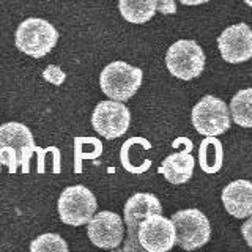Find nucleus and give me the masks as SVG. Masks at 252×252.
I'll use <instances>...</instances> for the list:
<instances>
[{"label": "nucleus", "mask_w": 252, "mask_h": 252, "mask_svg": "<svg viewBox=\"0 0 252 252\" xmlns=\"http://www.w3.org/2000/svg\"><path fill=\"white\" fill-rule=\"evenodd\" d=\"M35 150L33 134L26 125L18 122L0 125V165L8 164L10 172L14 173L21 164L22 170L29 172V161Z\"/></svg>", "instance_id": "obj_1"}, {"label": "nucleus", "mask_w": 252, "mask_h": 252, "mask_svg": "<svg viewBox=\"0 0 252 252\" xmlns=\"http://www.w3.org/2000/svg\"><path fill=\"white\" fill-rule=\"evenodd\" d=\"M59 41V32L49 21L29 18L22 21L14 33L16 47L26 55L41 59L49 54Z\"/></svg>", "instance_id": "obj_2"}, {"label": "nucleus", "mask_w": 252, "mask_h": 252, "mask_svg": "<svg viewBox=\"0 0 252 252\" xmlns=\"http://www.w3.org/2000/svg\"><path fill=\"white\" fill-rule=\"evenodd\" d=\"M144 73L137 66L117 60L109 63L99 74L101 92L110 99L128 101L137 93L142 85Z\"/></svg>", "instance_id": "obj_3"}, {"label": "nucleus", "mask_w": 252, "mask_h": 252, "mask_svg": "<svg viewBox=\"0 0 252 252\" xmlns=\"http://www.w3.org/2000/svg\"><path fill=\"white\" fill-rule=\"evenodd\" d=\"M98 202L94 194L82 185L68 186L59 197L57 210L62 222L73 227L89 224V220L96 213Z\"/></svg>", "instance_id": "obj_4"}, {"label": "nucleus", "mask_w": 252, "mask_h": 252, "mask_svg": "<svg viewBox=\"0 0 252 252\" xmlns=\"http://www.w3.org/2000/svg\"><path fill=\"white\" fill-rule=\"evenodd\" d=\"M169 73L181 81H191L202 74L205 68V52L192 39H178L165 54Z\"/></svg>", "instance_id": "obj_5"}, {"label": "nucleus", "mask_w": 252, "mask_h": 252, "mask_svg": "<svg viewBox=\"0 0 252 252\" xmlns=\"http://www.w3.org/2000/svg\"><path fill=\"white\" fill-rule=\"evenodd\" d=\"M191 120L202 136H220L230 128V109L220 98L207 94L192 107Z\"/></svg>", "instance_id": "obj_6"}, {"label": "nucleus", "mask_w": 252, "mask_h": 252, "mask_svg": "<svg viewBox=\"0 0 252 252\" xmlns=\"http://www.w3.org/2000/svg\"><path fill=\"white\" fill-rule=\"evenodd\" d=\"M177 232V244L186 251H194L210 241L211 227L208 218L197 208L180 210L170 218Z\"/></svg>", "instance_id": "obj_7"}, {"label": "nucleus", "mask_w": 252, "mask_h": 252, "mask_svg": "<svg viewBox=\"0 0 252 252\" xmlns=\"http://www.w3.org/2000/svg\"><path fill=\"white\" fill-rule=\"evenodd\" d=\"M131 125V112L123 101H101L92 114V126L104 139H118L128 131Z\"/></svg>", "instance_id": "obj_8"}, {"label": "nucleus", "mask_w": 252, "mask_h": 252, "mask_svg": "<svg viewBox=\"0 0 252 252\" xmlns=\"http://www.w3.org/2000/svg\"><path fill=\"white\" fill-rule=\"evenodd\" d=\"M159 213H162V205L155 194L137 192L129 197L123 208L125 222H126V227H128V241H126L123 248L125 252L142 249V246L139 244V238H137L139 225L145 218L152 215H159Z\"/></svg>", "instance_id": "obj_9"}, {"label": "nucleus", "mask_w": 252, "mask_h": 252, "mask_svg": "<svg viewBox=\"0 0 252 252\" xmlns=\"http://www.w3.org/2000/svg\"><path fill=\"white\" fill-rule=\"evenodd\" d=\"M139 244L148 252H167L177 243V232L173 220L159 215L145 218L139 225Z\"/></svg>", "instance_id": "obj_10"}, {"label": "nucleus", "mask_w": 252, "mask_h": 252, "mask_svg": "<svg viewBox=\"0 0 252 252\" xmlns=\"http://www.w3.org/2000/svg\"><path fill=\"white\" fill-rule=\"evenodd\" d=\"M87 235L96 248L115 249L122 244L125 236L123 219L114 211L94 213L87 224Z\"/></svg>", "instance_id": "obj_11"}, {"label": "nucleus", "mask_w": 252, "mask_h": 252, "mask_svg": "<svg viewBox=\"0 0 252 252\" xmlns=\"http://www.w3.org/2000/svg\"><path fill=\"white\" fill-rule=\"evenodd\" d=\"M218 47L227 63H244L252 59V29L240 22L227 27L218 36Z\"/></svg>", "instance_id": "obj_12"}, {"label": "nucleus", "mask_w": 252, "mask_h": 252, "mask_svg": "<svg viewBox=\"0 0 252 252\" xmlns=\"http://www.w3.org/2000/svg\"><path fill=\"white\" fill-rule=\"evenodd\" d=\"M220 199H222L225 211L233 218L246 219L252 216V181H232L224 188Z\"/></svg>", "instance_id": "obj_13"}, {"label": "nucleus", "mask_w": 252, "mask_h": 252, "mask_svg": "<svg viewBox=\"0 0 252 252\" xmlns=\"http://www.w3.org/2000/svg\"><path fill=\"white\" fill-rule=\"evenodd\" d=\"M195 159L194 156L183 150V152H177L169 155L162 164L159 165L158 172L164 175V178L172 185H183L186 181L191 180L194 173Z\"/></svg>", "instance_id": "obj_14"}, {"label": "nucleus", "mask_w": 252, "mask_h": 252, "mask_svg": "<svg viewBox=\"0 0 252 252\" xmlns=\"http://www.w3.org/2000/svg\"><path fill=\"white\" fill-rule=\"evenodd\" d=\"M118 10L125 21L145 24L158 11V0H118Z\"/></svg>", "instance_id": "obj_15"}, {"label": "nucleus", "mask_w": 252, "mask_h": 252, "mask_svg": "<svg viewBox=\"0 0 252 252\" xmlns=\"http://www.w3.org/2000/svg\"><path fill=\"white\" fill-rule=\"evenodd\" d=\"M200 167L205 173H218L224 162V148L216 136H207L199 148Z\"/></svg>", "instance_id": "obj_16"}, {"label": "nucleus", "mask_w": 252, "mask_h": 252, "mask_svg": "<svg viewBox=\"0 0 252 252\" xmlns=\"http://www.w3.org/2000/svg\"><path fill=\"white\" fill-rule=\"evenodd\" d=\"M228 109L236 125L243 128H252V87L235 93Z\"/></svg>", "instance_id": "obj_17"}, {"label": "nucleus", "mask_w": 252, "mask_h": 252, "mask_svg": "<svg viewBox=\"0 0 252 252\" xmlns=\"http://www.w3.org/2000/svg\"><path fill=\"white\" fill-rule=\"evenodd\" d=\"M76 150V172H81V161L82 159H94L102 152V145L98 139L93 137H76L74 140Z\"/></svg>", "instance_id": "obj_18"}, {"label": "nucleus", "mask_w": 252, "mask_h": 252, "mask_svg": "<svg viewBox=\"0 0 252 252\" xmlns=\"http://www.w3.org/2000/svg\"><path fill=\"white\" fill-rule=\"evenodd\" d=\"M32 252H68L69 246L59 233H43L30 244Z\"/></svg>", "instance_id": "obj_19"}, {"label": "nucleus", "mask_w": 252, "mask_h": 252, "mask_svg": "<svg viewBox=\"0 0 252 252\" xmlns=\"http://www.w3.org/2000/svg\"><path fill=\"white\" fill-rule=\"evenodd\" d=\"M158 11L162 14H175L177 6L173 0H158Z\"/></svg>", "instance_id": "obj_20"}, {"label": "nucleus", "mask_w": 252, "mask_h": 252, "mask_svg": "<svg viewBox=\"0 0 252 252\" xmlns=\"http://www.w3.org/2000/svg\"><path fill=\"white\" fill-rule=\"evenodd\" d=\"M241 233L244 236V240H246L248 246L252 249V216L241 225Z\"/></svg>", "instance_id": "obj_21"}, {"label": "nucleus", "mask_w": 252, "mask_h": 252, "mask_svg": "<svg viewBox=\"0 0 252 252\" xmlns=\"http://www.w3.org/2000/svg\"><path fill=\"white\" fill-rule=\"evenodd\" d=\"M180 145H185V150H186V152H189V153L192 152V142L189 140V139H186V137H180V139H177V140H173V144H172L173 148H177V147H180Z\"/></svg>", "instance_id": "obj_22"}, {"label": "nucleus", "mask_w": 252, "mask_h": 252, "mask_svg": "<svg viewBox=\"0 0 252 252\" xmlns=\"http://www.w3.org/2000/svg\"><path fill=\"white\" fill-rule=\"evenodd\" d=\"M180 3L183 5H189V6H195V5H202V3H207L208 0H178Z\"/></svg>", "instance_id": "obj_23"}, {"label": "nucleus", "mask_w": 252, "mask_h": 252, "mask_svg": "<svg viewBox=\"0 0 252 252\" xmlns=\"http://www.w3.org/2000/svg\"><path fill=\"white\" fill-rule=\"evenodd\" d=\"M243 2L246 5H249V6H252V0H243Z\"/></svg>", "instance_id": "obj_24"}]
</instances>
